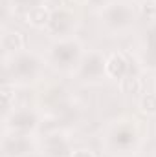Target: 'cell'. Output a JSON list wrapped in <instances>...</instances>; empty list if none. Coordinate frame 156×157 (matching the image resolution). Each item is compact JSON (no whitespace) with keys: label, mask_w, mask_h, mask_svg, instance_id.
I'll return each mask as SVG.
<instances>
[{"label":"cell","mask_w":156,"mask_h":157,"mask_svg":"<svg viewBox=\"0 0 156 157\" xmlns=\"http://www.w3.org/2000/svg\"><path fill=\"white\" fill-rule=\"evenodd\" d=\"M147 139L143 122L134 115H121L109 121L101 132V150L109 157H136Z\"/></svg>","instance_id":"1"},{"label":"cell","mask_w":156,"mask_h":157,"mask_svg":"<svg viewBox=\"0 0 156 157\" xmlns=\"http://www.w3.org/2000/svg\"><path fill=\"white\" fill-rule=\"evenodd\" d=\"M46 59L37 51L24 49L9 59H4V82H11L17 88H30L42 80L46 71Z\"/></svg>","instance_id":"2"},{"label":"cell","mask_w":156,"mask_h":157,"mask_svg":"<svg viewBox=\"0 0 156 157\" xmlns=\"http://www.w3.org/2000/svg\"><path fill=\"white\" fill-rule=\"evenodd\" d=\"M140 20L138 6L130 0H114L109 7L99 13L101 29L109 37H123L127 35L136 22Z\"/></svg>","instance_id":"3"},{"label":"cell","mask_w":156,"mask_h":157,"mask_svg":"<svg viewBox=\"0 0 156 157\" xmlns=\"http://www.w3.org/2000/svg\"><path fill=\"white\" fill-rule=\"evenodd\" d=\"M84 51L86 49L77 37L64 40H51V44L48 46L44 53V59L53 71L63 73V75H74Z\"/></svg>","instance_id":"4"},{"label":"cell","mask_w":156,"mask_h":157,"mask_svg":"<svg viewBox=\"0 0 156 157\" xmlns=\"http://www.w3.org/2000/svg\"><path fill=\"white\" fill-rule=\"evenodd\" d=\"M70 104H72V95L63 82L42 84L35 97V106L44 113V117L57 119Z\"/></svg>","instance_id":"5"},{"label":"cell","mask_w":156,"mask_h":157,"mask_svg":"<svg viewBox=\"0 0 156 157\" xmlns=\"http://www.w3.org/2000/svg\"><path fill=\"white\" fill-rule=\"evenodd\" d=\"M44 122V113L37 106H15L13 112L2 117L4 132H15L22 135H37Z\"/></svg>","instance_id":"6"},{"label":"cell","mask_w":156,"mask_h":157,"mask_svg":"<svg viewBox=\"0 0 156 157\" xmlns=\"http://www.w3.org/2000/svg\"><path fill=\"white\" fill-rule=\"evenodd\" d=\"M72 77L83 86H99L107 80V55L99 49H86Z\"/></svg>","instance_id":"7"},{"label":"cell","mask_w":156,"mask_h":157,"mask_svg":"<svg viewBox=\"0 0 156 157\" xmlns=\"http://www.w3.org/2000/svg\"><path fill=\"white\" fill-rule=\"evenodd\" d=\"M81 28L79 15L66 6H59L51 9V17L46 26V35L51 40H64L76 37L77 29Z\"/></svg>","instance_id":"8"},{"label":"cell","mask_w":156,"mask_h":157,"mask_svg":"<svg viewBox=\"0 0 156 157\" xmlns=\"http://www.w3.org/2000/svg\"><path fill=\"white\" fill-rule=\"evenodd\" d=\"M40 157H72V137L64 128H53L39 141Z\"/></svg>","instance_id":"9"},{"label":"cell","mask_w":156,"mask_h":157,"mask_svg":"<svg viewBox=\"0 0 156 157\" xmlns=\"http://www.w3.org/2000/svg\"><path fill=\"white\" fill-rule=\"evenodd\" d=\"M33 152H39V141L35 139V135L2 132L0 139L2 157H30Z\"/></svg>","instance_id":"10"},{"label":"cell","mask_w":156,"mask_h":157,"mask_svg":"<svg viewBox=\"0 0 156 157\" xmlns=\"http://www.w3.org/2000/svg\"><path fill=\"white\" fill-rule=\"evenodd\" d=\"M24 46H26V40H24V35L18 29H15V28H4L2 29V33H0L2 60L24 51Z\"/></svg>","instance_id":"11"},{"label":"cell","mask_w":156,"mask_h":157,"mask_svg":"<svg viewBox=\"0 0 156 157\" xmlns=\"http://www.w3.org/2000/svg\"><path fill=\"white\" fill-rule=\"evenodd\" d=\"M130 73V59L123 51H112L110 55H107V78L121 82Z\"/></svg>","instance_id":"12"},{"label":"cell","mask_w":156,"mask_h":157,"mask_svg":"<svg viewBox=\"0 0 156 157\" xmlns=\"http://www.w3.org/2000/svg\"><path fill=\"white\" fill-rule=\"evenodd\" d=\"M51 17V9L46 6V4H40L37 7H33L30 13H26L24 17V22L35 29H46L48 26V20Z\"/></svg>","instance_id":"13"},{"label":"cell","mask_w":156,"mask_h":157,"mask_svg":"<svg viewBox=\"0 0 156 157\" xmlns=\"http://www.w3.org/2000/svg\"><path fill=\"white\" fill-rule=\"evenodd\" d=\"M136 64H140L142 70L156 71V49L154 48H145L140 46L136 53Z\"/></svg>","instance_id":"14"},{"label":"cell","mask_w":156,"mask_h":157,"mask_svg":"<svg viewBox=\"0 0 156 157\" xmlns=\"http://www.w3.org/2000/svg\"><path fill=\"white\" fill-rule=\"evenodd\" d=\"M15 99H17V86L11 82L2 84V117L15 110Z\"/></svg>","instance_id":"15"},{"label":"cell","mask_w":156,"mask_h":157,"mask_svg":"<svg viewBox=\"0 0 156 157\" xmlns=\"http://www.w3.org/2000/svg\"><path fill=\"white\" fill-rule=\"evenodd\" d=\"M138 110H140V113H143L147 117H154L156 115V91H149V93H142L140 95Z\"/></svg>","instance_id":"16"},{"label":"cell","mask_w":156,"mask_h":157,"mask_svg":"<svg viewBox=\"0 0 156 157\" xmlns=\"http://www.w3.org/2000/svg\"><path fill=\"white\" fill-rule=\"evenodd\" d=\"M11 11L18 17H26V13H30L33 7H37L40 4H46V0H7Z\"/></svg>","instance_id":"17"},{"label":"cell","mask_w":156,"mask_h":157,"mask_svg":"<svg viewBox=\"0 0 156 157\" xmlns=\"http://www.w3.org/2000/svg\"><path fill=\"white\" fill-rule=\"evenodd\" d=\"M140 46H145V48H154L156 49V20L154 22H149L145 33H143V39Z\"/></svg>","instance_id":"18"},{"label":"cell","mask_w":156,"mask_h":157,"mask_svg":"<svg viewBox=\"0 0 156 157\" xmlns=\"http://www.w3.org/2000/svg\"><path fill=\"white\" fill-rule=\"evenodd\" d=\"M119 88H121L125 93H132V91L136 93V91L140 90V78L130 73V75H127V77L119 82Z\"/></svg>","instance_id":"19"},{"label":"cell","mask_w":156,"mask_h":157,"mask_svg":"<svg viewBox=\"0 0 156 157\" xmlns=\"http://www.w3.org/2000/svg\"><path fill=\"white\" fill-rule=\"evenodd\" d=\"M112 2H114V0H90V4H88V6H90V7H92L94 11L101 13V11H103L105 7H109V6H110Z\"/></svg>","instance_id":"20"},{"label":"cell","mask_w":156,"mask_h":157,"mask_svg":"<svg viewBox=\"0 0 156 157\" xmlns=\"http://www.w3.org/2000/svg\"><path fill=\"white\" fill-rule=\"evenodd\" d=\"M72 157H97V155L90 148H77V150H74Z\"/></svg>","instance_id":"21"},{"label":"cell","mask_w":156,"mask_h":157,"mask_svg":"<svg viewBox=\"0 0 156 157\" xmlns=\"http://www.w3.org/2000/svg\"><path fill=\"white\" fill-rule=\"evenodd\" d=\"M68 2L74 6H88L90 4V0H68Z\"/></svg>","instance_id":"22"},{"label":"cell","mask_w":156,"mask_h":157,"mask_svg":"<svg viewBox=\"0 0 156 157\" xmlns=\"http://www.w3.org/2000/svg\"><path fill=\"white\" fill-rule=\"evenodd\" d=\"M154 4H156V0H154Z\"/></svg>","instance_id":"23"}]
</instances>
